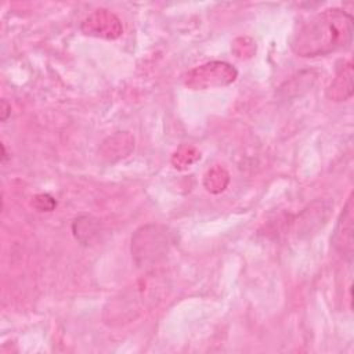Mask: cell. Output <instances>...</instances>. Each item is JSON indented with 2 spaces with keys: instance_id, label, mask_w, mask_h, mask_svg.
I'll return each instance as SVG.
<instances>
[{
  "instance_id": "cell-1",
  "label": "cell",
  "mask_w": 354,
  "mask_h": 354,
  "mask_svg": "<svg viewBox=\"0 0 354 354\" xmlns=\"http://www.w3.org/2000/svg\"><path fill=\"white\" fill-rule=\"evenodd\" d=\"M353 17L342 8H326L301 24L293 35L292 51L304 58L325 57L353 41Z\"/></svg>"
},
{
  "instance_id": "cell-2",
  "label": "cell",
  "mask_w": 354,
  "mask_h": 354,
  "mask_svg": "<svg viewBox=\"0 0 354 354\" xmlns=\"http://www.w3.org/2000/svg\"><path fill=\"white\" fill-rule=\"evenodd\" d=\"M171 245V232L163 225L147 224L131 236V256L140 267L158 263Z\"/></svg>"
},
{
  "instance_id": "cell-3",
  "label": "cell",
  "mask_w": 354,
  "mask_h": 354,
  "mask_svg": "<svg viewBox=\"0 0 354 354\" xmlns=\"http://www.w3.org/2000/svg\"><path fill=\"white\" fill-rule=\"evenodd\" d=\"M140 283L141 281L122 292L119 297L109 300L108 306L105 307V313H109V318H105V322L113 324V321L131 319L141 311L142 304L152 300L153 293L151 292L152 286L149 281H142V285Z\"/></svg>"
},
{
  "instance_id": "cell-4",
  "label": "cell",
  "mask_w": 354,
  "mask_h": 354,
  "mask_svg": "<svg viewBox=\"0 0 354 354\" xmlns=\"http://www.w3.org/2000/svg\"><path fill=\"white\" fill-rule=\"evenodd\" d=\"M238 76L236 69L224 61H212L191 69L185 77L184 83L192 90H205L212 87L228 86Z\"/></svg>"
},
{
  "instance_id": "cell-5",
  "label": "cell",
  "mask_w": 354,
  "mask_h": 354,
  "mask_svg": "<svg viewBox=\"0 0 354 354\" xmlns=\"http://www.w3.org/2000/svg\"><path fill=\"white\" fill-rule=\"evenodd\" d=\"M80 29L84 35L106 40L118 39L123 33L120 19L113 12L105 8H98L87 15L82 22Z\"/></svg>"
},
{
  "instance_id": "cell-6",
  "label": "cell",
  "mask_w": 354,
  "mask_h": 354,
  "mask_svg": "<svg viewBox=\"0 0 354 354\" xmlns=\"http://www.w3.org/2000/svg\"><path fill=\"white\" fill-rule=\"evenodd\" d=\"M353 194H350L332 235V245L335 250L348 260H351L353 256Z\"/></svg>"
},
{
  "instance_id": "cell-7",
  "label": "cell",
  "mask_w": 354,
  "mask_h": 354,
  "mask_svg": "<svg viewBox=\"0 0 354 354\" xmlns=\"http://www.w3.org/2000/svg\"><path fill=\"white\" fill-rule=\"evenodd\" d=\"M326 94L333 101H346L353 95V64L350 61L337 72Z\"/></svg>"
},
{
  "instance_id": "cell-8",
  "label": "cell",
  "mask_w": 354,
  "mask_h": 354,
  "mask_svg": "<svg viewBox=\"0 0 354 354\" xmlns=\"http://www.w3.org/2000/svg\"><path fill=\"white\" fill-rule=\"evenodd\" d=\"M100 221L91 216H82L73 223V235L82 245H93L100 238Z\"/></svg>"
},
{
  "instance_id": "cell-9",
  "label": "cell",
  "mask_w": 354,
  "mask_h": 354,
  "mask_svg": "<svg viewBox=\"0 0 354 354\" xmlns=\"http://www.w3.org/2000/svg\"><path fill=\"white\" fill-rule=\"evenodd\" d=\"M227 184H228V174L225 170L220 167H216L212 171H209L205 178V187L210 192H220L225 188Z\"/></svg>"
},
{
  "instance_id": "cell-10",
  "label": "cell",
  "mask_w": 354,
  "mask_h": 354,
  "mask_svg": "<svg viewBox=\"0 0 354 354\" xmlns=\"http://www.w3.org/2000/svg\"><path fill=\"white\" fill-rule=\"evenodd\" d=\"M33 203H35L36 209H39L40 212H50L55 206V201L47 194H41V195L35 196Z\"/></svg>"
},
{
  "instance_id": "cell-11",
  "label": "cell",
  "mask_w": 354,
  "mask_h": 354,
  "mask_svg": "<svg viewBox=\"0 0 354 354\" xmlns=\"http://www.w3.org/2000/svg\"><path fill=\"white\" fill-rule=\"evenodd\" d=\"M10 113H11V106L7 104L6 100H3L1 101V120L4 122Z\"/></svg>"
}]
</instances>
